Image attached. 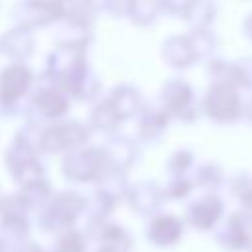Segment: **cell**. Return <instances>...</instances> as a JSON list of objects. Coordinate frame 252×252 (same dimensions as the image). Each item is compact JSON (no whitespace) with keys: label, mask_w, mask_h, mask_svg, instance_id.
I'll return each instance as SVG.
<instances>
[{"label":"cell","mask_w":252,"mask_h":252,"mask_svg":"<svg viewBox=\"0 0 252 252\" xmlns=\"http://www.w3.org/2000/svg\"><path fill=\"white\" fill-rule=\"evenodd\" d=\"M238 67V79H240V91H250L252 93V55L236 59Z\"/></svg>","instance_id":"44dd1931"},{"label":"cell","mask_w":252,"mask_h":252,"mask_svg":"<svg viewBox=\"0 0 252 252\" xmlns=\"http://www.w3.org/2000/svg\"><path fill=\"white\" fill-rule=\"evenodd\" d=\"M91 128L87 122L77 118H61L39 128V150L41 154H69L91 140Z\"/></svg>","instance_id":"277c9868"},{"label":"cell","mask_w":252,"mask_h":252,"mask_svg":"<svg viewBox=\"0 0 252 252\" xmlns=\"http://www.w3.org/2000/svg\"><path fill=\"white\" fill-rule=\"evenodd\" d=\"M169 122H171L169 114L159 104L146 102V106L138 114V128H136L138 140L146 144H158L165 136Z\"/></svg>","instance_id":"8fae6325"},{"label":"cell","mask_w":252,"mask_h":252,"mask_svg":"<svg viewBox=\"0 0 252 252\" xmlns=\"http://www.w3.org/2000/svg\"><path fill=\"white\" fill-rule=\"evenodd\" d=\"M106 98L114 106V110L118 112L122 122L138 118V114L146 106L144 93L136 85H132V83H118V85H114L110 89V93L106 94Z\"/></svg>","instance_id":"30bf717a"},{"label":"cell","mask_w":252,"mask_h":252,"mask_svg":"<svg viewBox=\"0 0 252 252\" xmlns=\"http://www.w3.org/2000/svg\"><path fill=\"white\" fill-rule=\"evenodd\" d=\"M104 159H106V167L114 169V171H126L128 167H132L138 161L140 156V146L134 138L124 136L120 132L110 134L108 140L100 146Z\"/></svg>","instance_id":"9c48e42d"},{"label":"cell","mask_w":252,"mask_h":252,"mask_svg":"<svg viewBox=\"0 0 252 252\" xmlns=\"http://www.w3.org/2000/svg\"><path fill=\"white\" fill-rule=\"evenodd\" d=\"M240 28H242V35L252 41V12L242 20V26Z\"/></svg>","instance_id":"4316f807"},{"label":"cell","mask_w":252,"mask_h":252,"mask_svg":"<svg viewBox=\"0 0 252 252\" xmlns=\"http://www.w3.org/2000/svg\"><path fill=\"white\" fill-rule=\"evenodd\" d=\"M161 59L167 67L175 71H185L197 63L195 53L191 49V43L187 39V33H173L165 37L161 43Z\"/></svg>","instance_id":"4fadbf2b"},{"label":"cell","mask_w":252,"mask_h":252,"mask_svg":"<svg viewBox=\"0 0 252 252\" xmlns=\"http://www.w3.org/2000/svg\"><path fill=\"white\" fill-rule=\"evenodd\" d=\"M244 98L238 89L226 83H211L201 98V114L219 126L234 124L242 118Z\"/></svg>","instance_id":"8992f818"},{"label":"cell","mask_w":252,"mask_h":252,"mask_svg":"<svg viewBox=\"0 0 252 252\" xmlns=\"http://www.w3.org/2000/svg\"><path fill=\"white\" fill-rule=\"evenodd\" d=\"M220 177H222L220 175V167L217 163L209 161V163H203L199 167V181H203V183H217Z\"/></svg>","instance_id":"7402d4cb"},{"label":"cell","mask_w":252,"mask_h":252,"mask_svg":"<svg viewBox=\"0 0 252 252\" xmlns=\"http://www.w3.org/2000/svg\"><path fill=\"white\" fill-rule=\"evenodd\" d=\"M55 45H83L89 47L93 41V26H87L83 22H77L69 16H63L55 24L53 32Z\"/></svg>","instance_id":"5bb4252c"},{"label":"cell","mask_w":252,"mask_h":252,"mask_svg":"<svg viewBox=\"0 0 252 252\" xmlns=\"http://www.w3.org/2000/svg\"><path fill=\"white\" fill-rule=\"evenodd\" d=\"M0 53L10 61L28 63L35 53V33L26 28L12 26L0 37Z\"/></svg>","instance_id":"7c38bea8"},{"label":"cell","mask_w":252,"mask_h":252,"mask_svg":"<svg viewBox=\"0 0 252 252\" xmlns=\"http://www.w3.org/2000/svg\"><path fill=\"white\" fill-rule=\"evenodd\" d=\"M242 118L252 126V94L248 98H244V106H242Z\"/></svg>","instance_id":"83f0119b"},{"label":"cell","mask_w":252,"mask_h":252,"mask_svg":"<svg viewBox=\"0 0 252 252\" xmlns=\"http://www.w3.org/2000/svg\"><path fill=\"white\" fill-rule=\"evenodd\" d=\"M87 8H91L94 14H100V12H106V6H108V0H81Z\"/></svg>","instance_id":"484cf974"},{"label":"cell","mask_w":252,"mask_h":252,"mask_svg":"<svg viewBox=\"0 0 252 252\" xmlns=\"http://www.w3.org/2000/svg\"><path fill=\"white\" fill-rule=\"evenodd\" d=\"M87 124L91 128V132H98V134L110 136V134H116L118 128L122 126V118L118 116L114 106L108 102V98L100 96L96 102H93V108L89 112Z\"/></svg>","instance_id":"9a60e30c"},{"label":"cell","mask_w":252,"mask_h":252,"mask_svg":"<svg viewBox=\"0 0 252 252\" xmlns=\"http://www.w3.org/2000/svg\"><path fill=\"white\" fill-rule=\"evenodd\" d=\"M159 16H161V10H159L158 0H132L128 20L134 26H140V28L154 26Z\"/></svg>","instance_id":"ac0fdd59"},{"label":"cell","mask_w":252,"mask_h":252,"mask_svg":"<svg viewBox=\"0 0 252 252\" xmlns=\"http://www.w3.org/2000/svg\"><path fill=\"white\" fill-rule=\"evenodd\" d=\"M156 195H158L156 185H154V183H148V181L138 183V185L132 189V197H134V203H136L138 207H148V205H152V203L156 201Z\"/></svg>","instance_id":"ffe728a7"},{"label":"cell","mask_w":252,"mask_h":252,"mask_svg":"<svg viewBox=\"0 0 252 252\" xmlns=\"http://www.w3.org/2000/svg\"><path fill=\"white\" fill-rule=\"evenodd\" d=\"M130 8H132V0H108L106 14L114 18H128Z\"/></svg>","instance_id":"603a6c76"},{"label":"cell","mask_w":252,"mask_h":252,"mask_svg":"<svg viewBox=\"0 0 252 252\" xmlns=\"http://www.w3.org/2000/svg\"><path fill=\"white\" fill-rule=\"evenodd\" d=\"M35 73L28 63L10 61L0 69V118L22 114L24 102L35 87Z\"/></svg>","instance_id":"3957f363"},{"label":"cell","mask_w":252,"mask_h":252,"mask_svg":"<svg viewBox=\"0 0 252 252\" xmlns=\"http://www.w3.org/2000/svg\"><path fill=\"white\" fill-rule=\"evenodd\" d=\"M217 4L215 0H189L181 12V20L191 28H211L217 18Z\"/></svg>","instance_id":"2e32d148"},{"label":"cell","mask_w":252,"mask_h":252,"mask_svg":"<svg viewBox=\"0 0 252 252\" xmlns=\"http://www.w3.org/2000/svg\"><path fill=\"white\" fill-rule=\"evenodd\" d=\"M185 33H187V39L191 43V49H193L197 61H209L215 55L219 39L211 28H195Z\"/></svg>","instance_id":"e0dca14e"},{"label":"cell","mask_w":252,"mask_h":252,"mask_svg":"<svg viewBox=\"0 0 252 252\" xmlns=\"http://www.w3.org/2000/svg\"><path fill=\"white\" fill-rule=\"evenodd\" d=\"M108 171L104 154L100 146H81L69 154H65L63 159V173L71 181H94L100 179Z\"/></svg>","instance_id":"ba28073f"},{"label":"cell","mask_w":252,"mask_h":252,"mask_svg":"<svg viewBox=\"0 0 252 252\" xmlns=\"http://www.w3.org/2000/svg\"><path fill=\"white\" fill-rule=\"evenodd\" d=\"M171 120H179L183 124H193L201 116V100L193 85L185 79L171 77L159 89V102H158Z\"/></svg>","instance_id":"5b68a950"},{"label":"cell","mask_w":252,"mask_h":252,"mask_svg":"<svg viewBox=\"0 0 252 252\" xmlns=\"http://www.w3.org/2000/svg\"><path fill=\"white\" fill-rule=\"evenodd\" d=\"M67 12V4L61 0H18L12 6L10 18L18 28H26L30 32L55 26Z\"/></svg>","instance_id":"52a82bcc"},{"label":"cell","mask_w":252,"mask_h":252,"mask_svg":"<svg viewBox=\"0 0 252 252\" xmlns=\"http://www.w3.org/2000/svg\"><path fill=\"white\" fill-rule=\"evenodd\" d=\"M193 161H195V156L191 150H177L171 154L167 167L173 175H185V171L193 165Z\"/></svg>","instance_id":"d6986e66"},{"label":"cell","mask_w":252,"mask_h":252,"mask_svg":"<svg viewBox=\"0 0 252 252\" xmlns=\"http://www.w3.org/2000/svg\"><path fill=\"white\" fill-rule=\"evenodd\" d=\"M61 2H63V4H67V6H69V4H71V2H75V0H61Z\"/></svg>","instance_id":"f1b7e54d"},{"label":"cell","mask_w":252,"mask_h":252,"mask_svg":"<svg viewBox=\"0 0 252 252\" xmlns=\"http://www.w3.org/2000/svg\"><path fill=\"white\" fill-rule=\"evenodd\" d=\"M191 191V181L185 177V175H177V179H173L167 187V193L171 197H183Z\"/></svg>","instance_id":"cb8c5ba5"},{"label":"cell","mask_w":252,"mask_h":252,"mask_svg":"<svg viewBox=\"0 0 252 252\" xmlns=\"http://www.w3.org/2000/svg\"><path fill=\"white\" fill-rule=\"evenodd\" d=\"M41 81L55 85L79 102L93 104L102 93V83L89 63V47L83 45H55L45 57Z\"/></svg>","instance_id":"6da1fadb"},{"label":"cell","mask_w":252,"mask_h":252,"mask_svg":"<svg viewBox=\"0 0 252 252\" xmlns=\"http://www.w3.org/2000/svg\"><path fill=\"white\" fill-rule=\"evenodd\" d=\"M187 2H189V0H158L161 14L177 16V18L181 16V12H183V8H185Z\"/></svg>","instance_id":"d4e9b609"},{"label":"cell","mask_w":252,"mask_h":252,"mask_svg":"<svg viewBox=\"0 0 252 252\" xmlns=\"http://www.w3.org/2000/svg\"><path fill=\"white\" fill-rule=\"evenodd\" d=\"M69 108H71L69 94H65L55 85L41 81V85L33 87V91L24 102L22 108L24 124H30L33 128H43L51 122L65 118Z\"/></svg>","instance_id":"7a4b0ae2"}]
</instances>
